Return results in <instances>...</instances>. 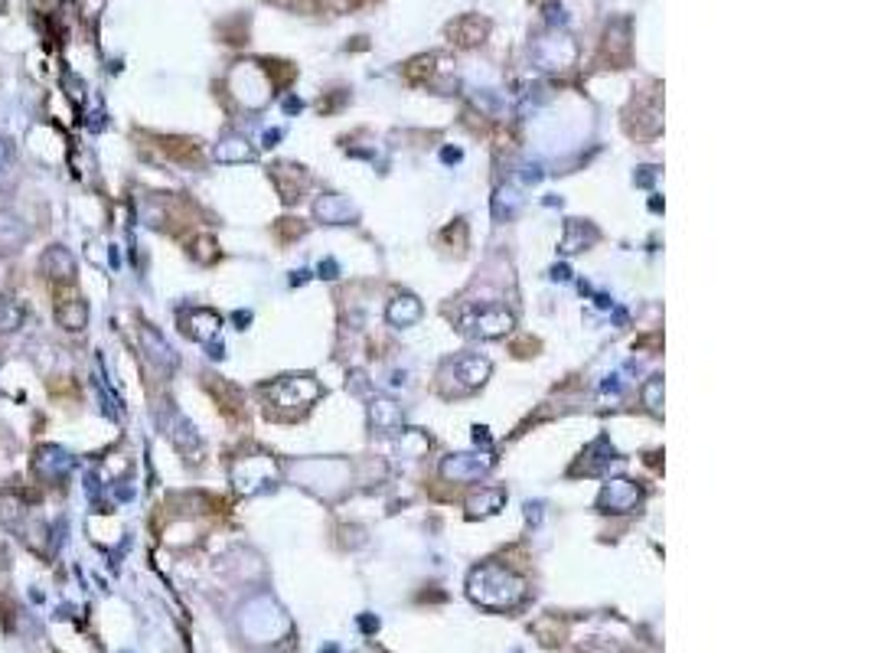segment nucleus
<instances>
[{
  "label": "nucleus",
  "instance_id": "nucleus-1",
  "mask_svg": "<svg viewBox=\"0 0 871 653\" xmlns=\"http://www.w3.org/2000/svg\"><path fill=\"white\" fill-rule=\"evenodd\" d=\"M43 268L49 271V278H53L56 285H69L72 275H76V258L62 249V245H56V249H49L43 255Z\"/></svg>",
  "mask_w": 871,
  "mask_h": 653
},
{
  "label": "nucleus",
  "instance_id": "nucleus-2",
  "mask_svg": "<svg viewBox=\"0 0 871 653\" xmlns=\"http://www.w3.org/2000/svg\"><path fill=\"white\" fill-rule=\"evenodd\" d=\"M33 467H36V471H40V474H46V477H62V471H69L72 461H69L59 448H43V451H40V458L33 461Z\"/></svg>",
  "mask_w": 871,
  "mask_h": 653
},
{
  "label": "nucleus",
  "instance_id": "nucleus-3",
  "mask_svg": "<svg viewBox=\"0 0 871 653\" xmlns=\"http://www.w3.org/2000/svg\"><path fill=\"white\" fill-rule=\"evenodd\" d=\"M85 304L79 301V298H72V301H59L56 304V320H59V327H66V330H82V324H85Z\"/></svg>",
  "mask_w": 871,
  "mask_h": 653
},
{
  "label": "nucleus",
  "instance_id": "nucleus-4",
  "mask_svg": "<svg viewBox=\"0 0 871 653\" xmlns=\"http://www.w3.org/2000/svg\"><path fill=\"white\" fill-rule=\"evenodd\" d=\"M23 320H27L23 304H17L14 298H0V334H14L23 327Z\"/></svg>",
  "mask_w": 871,
  "mask_h": 653
},
{
  "label": "nucleus",
  "instance_id": "nucleus-5",
  "mask_svg": "<svg viewBox=\"0 0 871 653\" xmlns=\"http://www.w3.org/2000/svg\"><path fill=\"white\" fill-rule=\"evenodd\" d=\"M27 239V229L17 216L0 213V249H17V245Z\"/></svg>",
  "mask_w": 871,
  "mask_h": 653
},
{
  "label": "nucleus",
  "instance_id": "nucleus-6",
  "mask_svg": "<svg viewBox=\"0 0 871 653\" xmlns=\"http://www.w3.org/2000/svg\"><path fill=\"white\" fill-rule=\"evenodd\" d=\"M10 160V144H7V138H0V167H4Z\"/></svg>",
  "mask_w": 871,
  "mask_h": 653
}]
</instances>
